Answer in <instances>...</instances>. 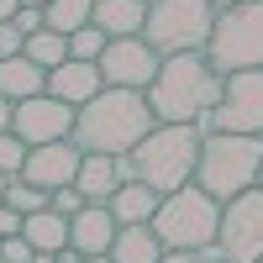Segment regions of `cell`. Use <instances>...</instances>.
<instances>
[{
  "label": "cell",
  "mask_w": 263,
  "mask_h": 263,
  "mask_svg": "<svg viewBox=\"0 0 263 263\" xmlns=\"http://www.w3.org/2000/svg\"><path fill=\"white\" fill-rule=\"evenodd\" d=\"M105 90V79H100V63H84V58H69V63H58V69L48 74V95L63 100V105H90L95 95Z\"/></svg>",
  "instance_id": "4fadbf2b"
},
{
  "label": "cell",
  "mask_w": 263,
  "mask_h": 263,
  "mask_svg": "<svg viewBox=\"0 0 263 263\" xmlns=\"http://www.w3.org/2000/svg\"><path fill=\"white\" fill-rule=\"evenodd\" d=\"M6 205H11V211H21V216H37V211H48V190H37L32 179H11Z\"/></svg>",
  "instance_id": "603a6c76"
},
{
  "label": "cell",
  "mask_w": 263,
  "mask_h": 263,
  "mask_svg": "<svg viewBox=\"0 0 263 263\" xmlns=\"http://www.w3.org/2000/svg\"><path fill=\"white\" fill-rule=\"evenodd\" d=\"M42 90H48V69H37V63H32L27 53L0 58V95H6L11 105L32 100V95H42Z\"/></svg>",
  "instance_id": "e0dca14e"
},
{
  "label": "cell",
  "mask_w": 263,
  "mask_h": 263,
  "mask_svg": "<svg viewBox=\"0 0 263 263\" xmlns=\"http://www.w3.org/2000/svg\"><path fill=\"white\" fill-rule=\"evenodd\" d=\"M147 0H95V27L105 37H142Z\"/></svg>",
  "instance_id": "ac0fdd59"
},
{
  "label": "cell",
  "mask_w": 263,
  "mask_h": 263,
  "mask_svg": "<svg viewBox=\"0 0 263 263\" xmlns=\"http://www.w3.org/2000/svg\"><path fill=\"white\" fill-rule=\"evenodd\" d=\"M48 32H63V37H74L79 27H90L95 21V0H48Z\"/></svg>",
  "instance_id": "44dd1931"
},
{
  "label": "cell",
  "mask_w": 263,
  "mask_h": 263,
  "mask_svg": "<svg viewBox=\"0 0 263 263\" xmlns=\"http://www.w3.org/2000/svg\"><path fill=\"white\" fill-rule=\"evenodd\" d=\"M221 263H258L263 258V184L242 190L221 205V232H216Z\"/></svg>",
  "instance_id": "ba28073f"
},
{
  "label": "cell",
  "mask_w": 263,
  "mask_h": 263,
  "mask_svg": "<svg viewBox=\"0 0 263 263\" xmlns=\"http://www.w3.org/2000/svg\"><path fill=\"white\" fill-rule=\"evenodd\" d=\"M153 232L168 253H205V248H216V232H221V200H211L200 184H184V190L163 195Z\"/></svg>",
  "instance_id": "5b68a950"
},
{
  "label": "cell",
  "mask_w": 263,
  "mask_h": 263,
  "mask_svg": "<svg viewBox=\"0 0 263 263\" xmlns=\"http://www.w3.org/2000/svg\"><path fill=\"white\" fill-rule=\"evenodd\" d=\"M11 132H16L27 147L63 142V137H74V105H63V100H53L48 90H42V95H32V100H21V105H16Z\"/></svg>",
  "instance_id": "8fae6325"
},
{
  "label": "cell",
  "mask_w": 263,
  "mask_h": 263,
  "mask_svg": "<svg viewBox=\"0 0 263 263\" xmlns=\"http://www.w3.org/2000/svg\"><path fill=\"white\" fill-rule=\"evenodd\" d=\"M32 263H58V253H37V258H32Z\"/></svg>",
  "instance_id": "836d02e7"
},
{
  "label": "cell",
  "mask_w": 263,
  "mask_h": 263,
  "mask_svg": "<svg viewBox=\"0 0 263 263\" xmlns=\"http://www.w3.org/2000/svg\"><path fill=\"white\" fill-rule=\"evenodd\" d=\"M105 205H111V216H116L121 227H147L153 216H158L163 195L153 190V184H142V179H126V184H121V190H116Z\"/></svg>",
  "instance_id": "2e32d148"
},
{
  "label": "cell",
  "mask_w": 263,
  "mask_h": 263,
  "mask_svg": "<svg viewBox=\"0 0 263 263\" xmlns=\"http://www.w3.org/2000/svg\"><path fill=\"white\" fill-rule=\"evenodd\" d=\"M211 6H216V11H227V6H237V0H211Z\"/></svg>",
  "instance_id": "74e56055"
},
{
  "label": "cell",
  "mask_w": 263,
  "mask_h": 263,
  "mask_svg": "<svg viewBox=\"0 0 263 263\" xmlns=\"http://www.w3.org/2000/svg\"><path fill=\"white\" fill-rule=\"evenodd\" d=\"M48 205H53L58 216H79V211L90 205V200H84V195H79L74 184H63V190H53V195H48Z\"/></svg>",
  "instance_id": "484cf974"
},
{
  "label": "cell",
  "mask_w": 263,
  "mask_h": 263,
  "mask_svg": "<svg viewBox=\"0 0 263 263\" xmlns=\"http://www.w3.org/2000/svg\"><path fill=\"white\" fill-rule=\"evenodd\" d=\"M200 132H242V137H263V69L227 74L216 111L200 121Z\"/></svg>",
  "instance_id": "9c48e42d"
},
{
  "label": "cell",
  "mask_w": 263,
  "mask_h": 263,
  "mask_svg": "<svg viewBox=\"0 0 263 263\" xmlns=\"http://www.w3.org/2000/svg\"><path fill=\"white\" fill-rule=\"evenodd\" d=\"M205 58H211L216 74L263 69V0H237V6L216 11Z\"/></svg>",
  "instance_id": "52a82bcc"
},
{
  "label": "cell",
  "mask_w": 263,
  "mask_h": 263,
  "mask_svg": "<svg viewBox=\"0 0 263 263\" xmlns=\"http://www.w3.org/2000/svg\"><path fill=\"white\" fill-rule=\"evenodd\" d=\"M163 253H168V248L158 242L153 221H147V227H121L116 242H111V263H158Z\"/></svg>",
  "instance_id": "d6986e66"
},
{
  "label": "cell",
  "mask_w": 263,
  "mask_h": 263,
  "mask_svg": "<svg viewBox=\"0 0 263 263\" xmlns=\"http://www.w3.org/2000/svg\"><path fill=\"white\" fill-rule=\"evenodd\" d=\"M11 27H16L21 37H37L42 27H48V16H42V11H32V6H21V11L11 16Z\"/></svg>",
  "instance_id": "83f0119b"
},
{
  "label": "cell",
  "mask_w": 263,
  "mask_h": 263,
  "mask_svg": "<svg viewBox=\"0 0 263 263\" xmlns=\"http://www.w3.org/2000/svg\"><path fill=\"white\" fill-rule=\"evenodd\" d=\"M84 263H111V253H95V258H84Z\"/></svg>",
  "instance_id": "d590c367"
},
{
  "label": "cell",
  "mask_w": 263,
  "mask_h": 263,
  "mask_svg": "<svg viewBox=\"0 0 263 263\" xmlns=\"http://www.w3.org/2000/svg\"><path fill=\"white\" fill-rule=\"evenodd\" d=\"M6 190H11V179H6V174H0V200H6Z\"/></svg>",
  "instance_id": "8d00e7d4"
},
{
  "label": "cell",
  "mask_w": 263,
  "mask_h": 263,
  "mask_svg": "<svg viewBox=\"0 0 263 263\" xmlns=\"http://www.w3.org/2000/svg\"><path fill=\"white\" fill-rule=\"evenodd\" d=\"M116 232H121V221L111 216V205H84L79 216H69V248H79L84 258L111 253Z\"/></svg>",
  "instance_id": "5bb4252c"
},
{
  "label": "cell",
  "mask_w": 263,
  "mask_h": 263,
  "mask_svg": "<svg viewBox=\"0 0 263 263\" xmlns=\"http://www.w3.org/2000/svg\"><path fill=\"white\" fill-rule=\"evenodd\" d=\"M79 158L84 153L74 147V137H63V142H42L27 153V168H21V179H32L37 190H63V184H74V174H79Z\"/></svg>",
  "instance_id": "7c38bea8"
},
{
  "label": "cell",
  "mask_w": 263,
  "mask_h": 263,
  "mask_svg": "<svg viewBox=\"0 0 263 263\" xmlns=\"http://www.w3.org/2000/svg\"><path fill=\"white\" fill-rule=\"evenodd\" d=\"M158 263H205V258H200V253H163Z\"/></svg>",
  "instance_id": "4dcf8cb0"
},
{
  "label": "cell",
  "mask_w": 263,
  "mask_h": 263,
  "mask_svg": "<svg viewBox=\"0 0 263 263\" xmlns=\"http://www.w3.org/2000/svg\"><path fill=\"white\" fill-rule=\"evenodd\" d=\"M21 221H27V216H21V211H11L6 200H0V237H21Z\"/></svg>",
  "instance_id": "f546056e"
},
{
  "label": "cell",
  "mask_w": 263,
  "mask_h": 263,
  "mask_svg": "<svg viewBox=\"0 0 263 263\" xmlns=\"http://www.w3.org/2000/svg\"><path fill=\"white\" fill-rule=\"evenodd\" d=\"M16 53H27V37H21L11 21H0V58H16Z\"/></svg>",
  "instance_id": "f1b7e54d"
},
{
  "label": "cell",
  "mask_w": 263,
  "mask_h": 263,
  "mask_svg": "<svg viewBox=\"0 0 263 263\" xmlns=\"http://www.w3.org/2000/svg\"><path fill=\"white\" fill-rule=\"evenodd\" d=\"M153 126H158V116H153V105H147V90H111V84H105L90 105L74 111V147L121 158Z\"/></svg>",
  "instance_id": "6da1fadb"
},
{
  "label": "cell",
  "mask_w": 263,
  "mask_h": 263,
  "mask_svg": "<svg viewBox=\"0 0 263 263\" xmlns=\"http://www.w3.org/2000/svg\"><path fill=\"white\" fill-rule=\"evenodd\" d=\"M258 263H263V258H258Z\"/></svg>",
  "instance_id": "60d3db41"
},
{
  "label": "cell",
  "mask_w": 263,
  "mask_h": 263,
  "mask_svg": "<svg viewBox=\"0 0 263 263\" xmlns=\"http://www.w3.org/2000/svg\"><path fill=\"white\" fill-rule=\"evenodd\" d=\"M37 248L27 242V237H0V263H32Z\"/></svg>",
  "instance_id": "4316f807"
},
{
  "label": "cell",
  "mask_w": 263,
  "mask_h": 263,
  "mask_svg": "<svg viewBox=\"0 0 263 263\" xmlns=\"http://www.w3.org/2000/svg\"><path fill=\"white\" fill-rule=\"evenodd\" d=\"M158 53L147 48L142 37H111L100 53V79L111 84V90H147L153 79H158Z\"/></svg>",
  "instance_id": "30bf717a"
},
{
  "label": "cell",
  "mask_w": 263,
  "mask_h": 263,
  "mask_svg": "<svg viewBox=\"0 0 263 263\" xmlns=\"http://www.w3.org/2000/svg\"><path fill=\"white\" fill-rule=\"evenodd\" d=\"M211 27H216V6H211V0H153L147 21H142V42L158 58L205 53Z\"/></svg>",
  "instance_id": "8992f818"
},
{
  "label": "cell",
  "mask_w": 263,
  "mask_h": 263,
  "mask_svg": "<svg viewBox=\"0 0 263 263\" xmlns=\"http://www.w3.org/2000/svg\"><path fill=\"white\" fill-rule=\"evenodd\" d=\"M21 6H32V11H48V0H21Z\"/></svg>",
  "instance_id": "e575fe53"
},
{
  "label": "cell",
  "mask_w": 263,
  "mask_h": 263,
  "mask_svg": "<svg viewBox=\"0 0 263 263\" xmlns=\"http://www.w3.org/2000/svg\"><path fill=\"white\" fill-rule=\"evenodd\" d=\"M221 84H227V74H216L205 53H174L158 63V79L147 84V105L158 121L200 126L221 100Z\"/></svg>",
  "instance_id": "7a4b0ae2"
},
{
  "label": "cell",
  "mask_w": 263,
  "mask_h": 263,
  "mask_svg": "<svg viewBox=\"0 0 263 263\" xmlns=\"http://www.w3.org/2000/svg\"><path fill=\"white\" fill-rule=\"evenodd\" d=\"M200 142H205V132L200 126H174V121H158L147 132V137L121 153L116 168H121V184L126 179H142L153 184L158 195H174V190H184L195 184V163H200Z\"/></svg>",
  "instance_id": "3957f363"
},
{
  "label": "cell",
  "mask_w": 263,
  "mask_h": 263,
  "mask_svg": "<svg viewBox=\"0 0 263 263\" xmlns=\"http://www.w3.org/2000/svg\"><path fill=\"white\" fill-rule=\"evenodd\" d=\"M16 11H21V0H0V21H11Z\"/></svg>",
  "instance_id": "d6a6232c"
},
{
  "label": "cell",
  "mask_w": 263,
  "mask_h": 263,
  "mask_svg": "<svg viewBox=\"0 0 263 263\" xmlns=\"http://www.w3.org/2000/svg\"><path fill=\"white\" fill-rule=\"evenodd\" d=\"M11 116H16V105H11L6 95H0V132H11Z\"/></svg>",
  "instance_id": "1f68e13d"
},
{
  "label": "cell",
  "mask_w": 263,
  "mask_h": 263,
  "mask_svg": "<svg viewBox=\"0 0 263 263\" xmlns=\"http://www.w3.org/2000/svg\"><path fill=\"white\" fill-rule=\"evenodd\" d=\"M258 184H263V174H258Z\"/></svg>",
  "instance_id": "f35d334b"
},
{
  "label": "cell",
  "mask_w": 263,
  "mask_h": 263,
  "mask_svg": "<svg viewBox=\"0 0 263 263\" xmlns=\"http://www.w3.org/2000/svg\"><path fill=\"white\" fill-rule=\"evenodd\" d=\"M27 58L37 63V69H58V63H69V37H63V32H48V27H42L37 37H27Z\"/></svg>",
  "instance_id": "7402d4cb"
},
{
  "label": "cell",
  "mask_w": 263,
  "mask_h": 263,
  "mask_svg": "<svg viewBox=\"0 0 263 263\" xmlns=\"http://www.w3.org/2000/svg\"><path fill=\"white\" fill-rule=\"evenodd\" d=\"M74 190H79L90 205H105V200L121 190L116 158H105V153H84V158H79V174H74Z\"/></svg>",
  "instance_id": "9a60e30c"
},
{
  "label": "cell",
  "mask_w": 263,
  "mask_h": 263,
  "mask_svg": "<svg viewBox=\"0 0 263 263\" xmlns=\"http://www.w3.org/2000/svg\"><path fill=\"white\" fill-rule=\"evenodd\" d=\"M263 174V137H242V132H205L200 163H195V184L211 200H237L242 190L258 184Z\"/></svg>",
  "instance_id": "277c9868"
},
{
  "label": "cell",
  "mask_w": 263,
  "mask_h": 263,
  "mask_svg": "<svg viewBox=\"0 0 263 263\" xmlns=\"http://www.w3.org/2000/svg\"><path fill=\"white\" fill-rule=\"evenodd\" d=\"M27 142L16 137V132H0V174H6V179H21V168H27Z\"/></svg>",
  "instance_id": "d4e9b609"
},
{
  "label": "cell",
  "mask_w": 263,
  "mask_h": 263,
  "mask_svg": "<svg viewBox=\"0 0 263 263\" xmlns=\"http://www.w3.org/2000/svg\"><path fill=\"white\" fill-rule=\"evenodd\" d=\"M105 42H111V37H105V32L95 27V21H90V27H79V32L69 37V58H84V63H100Z\"/></svg>",
  "instance_id": "cb8c5ba5"
},
{
  "label": "cell",
  "mask_w": 263,
  "mask_h": 263,
  "mask_svg": "<svg viewBox=\"0 0 263 263\" xmlns=\"http://www.w3.org/2000/svg\"><path fill=\"white\" fill-rule=\"evenodd\" d=\"M147 6H153V0H147Z\"/></svg>",
  "instance_id": "ab89813d"
},
{
  "label": "cell",
  "mask_w": 263,
  "mask_h": 263,
  "mask_svg": "<svg viewBox=\"0 0 263 263\" xmlns=\"http://www.w3.org/2000/svg\"><path fill=\"white\" fill-rule=\"evenodd\" d=\"M21 237H27L37 253H63V248H69V216H58L48 205V211H37V216L21 221Z\"/></svg>",
  "instance_id": "ffe728a7"
}]
</instances>
